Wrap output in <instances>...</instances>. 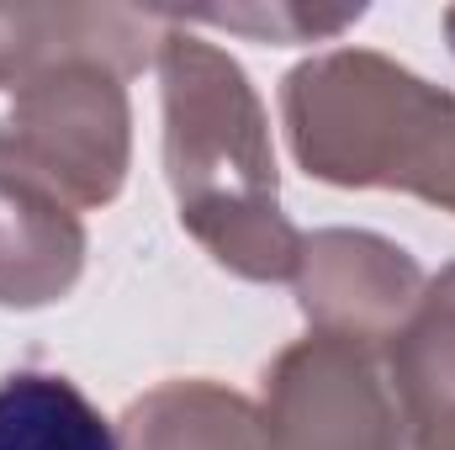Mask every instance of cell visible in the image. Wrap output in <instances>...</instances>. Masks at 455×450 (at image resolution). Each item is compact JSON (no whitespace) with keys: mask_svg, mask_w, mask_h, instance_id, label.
<instances>
[{"mask_svg":"<svg viewBox=\"0 0 455 450\" xmlns=\"http://www.w3.org/2000/svg\"><path fill=\"white\" fill-rule=\"evenodd\" d=\"M445 37H451V48H455V11L445 16Z\"/></svg>","mask_w":455,"mask_h":450,"instance_id":"obj_12","label":"cell"},{"mask_svg":"<svg viewBox=\"0 0 455 450\" xmlns=\"http://www.w3.org/2000/svg\"><path fill=\"white\" fill-rule=\"evenodd\" d=\"M0 450H122V435L69 376L16 371L0 382Z\"/></svg>","mask_w":455,"mask_h":450,"instance_id":"obj_10","label":"cell"},{"mask_svg":"<svg viewBox=\"0 0 455 450\" xmlns=\"http://www.w3.org/2000/svg\"><path fill=\"white\" fill-rule=\"evenodd\" d=\"M116 435L122 450H265L259 408L207 376L143 392L122 414Z\"/></svg>","mask_w":455,"mask_h":450,"instance_id":"obj_9","label":"cell"},{"mask_svg":"<svg viewBox=\"0 0 455 450\" xmlns=\"http://www.w3.org/2000/svg\"><path fill=\"white\" fill-rule=\"evenodd\" d=\"M127 75L96 59H69L11 91L0 112V175L75 207H107L127 181L132 107Z\"/></svg>","mask_w":455,"mask_h":450,"instance_id":"obj_3","label":"cell"},{"mask_svg":"<svg viewBox=\"0 0 455 450\" xmlns=\"http://www.w3.org/2000/svg\"><path fill=\"white\" fill-rule=\"evenodd\" d=\"M381 355L408 424V450H455V265L424 281V297Z\"/></svg>","mask_w":455,"mask_h":450,"instance_id":"obj_7","label":"cell"},{"mask_svg":"<svg viewBox=\"0 0 455 450\" xmlns=\"http://www.w3.org/2000/svg\"><path fill=\"white\" fill-rule=\"evenodd\" d=\"M265 450H408L381 344L307 334L275 355L259 403Z\"/></svg>","mask_w":455,"mask_h":450,"instance_id":"obj_4","label":"cell"},{"mask_svg":"<svg viewBox=\"0 0 455 450\" xmlns=\"http://www.w3.org/2000/svg\"><path fill=\"white\" fill-rule=\"evenodd\" d=\"M164 11H122V5H0V91L27 85L32 75L96 59L116 75H138L159 59Z\"/></svg>","mask_w":455,"mask_h":450,"instance_id":"obj_6","label":"cell"},{"mask_svg":"<svg viewBox=\"0 0 455 450\" xmlns=\"http://www.w3.org/2000/svg\"><path fill=\"white\" fill-rule=\"evenodd\" d=\"M154 69L164 85V175L180 228L243 281H291L302 233L281 213L270 117L243 64L170 16Z\"/></svg>","mask_w":455,"mask_h":450,"instance_id":"obj_1","label":"cell"},{"mask_svg":"<svg viewBox=\"0 0 455 450\" xmlns=\"http://www.w3.org/2000/svg\"><path fill=\"white\" fill-rule=\"evenodd\" d=\"M291 286H297V308L313 324V334L387 344L408 324L413 302L424 297V270L403 244L381 233L323 228L302 238Z\"/></svg>","mask_w":455,"mask_h":450,"instance_id":"obj_5","label":"cell"},{"mask_svg":"<svg viewBox=\"0 0 455 450\" xmlns=\"http://www.w3.org/2000/svg\"><path fill=\"white\" fill-rule=\"evenodd\" d=\"M85 270V223L75 207L0 175V308H48Z\"/></svg>","mask_w":455,"mask_h":450,"instance_id":"obj_8","label":"cell"},{"mask_svg":"<svg viewBox=\"0 0 455 450\" xmlns=\"http://www.w3.org/2000/svg\"><path fill=\"white\" fill-rule=\"evenodd\" d=\"M297 165L349 191H408L455 213V91L371 48L302 59L281 85Z\"/></svg>","mask_w":455,"mask_h":450,"instance_id":"obj_2","label":"cell"},{"mask_svg":"<svg viewBox=\"0 0 455 450\" xmlns=\"http://www.w3.org/2000/svg\"><path fill=\"white\" fill-rule=\"evenodd\" d=\"M186 27L207 21V27H228V32H254V37H270V43H323V37H339L344 27L360 21V5L355 11H313V5H243V11H202V16H175Z\"/></svg>","mask_w":455,"mask_h":450,"instance_id":"obj_11","label":"cell"}]
</instances>
